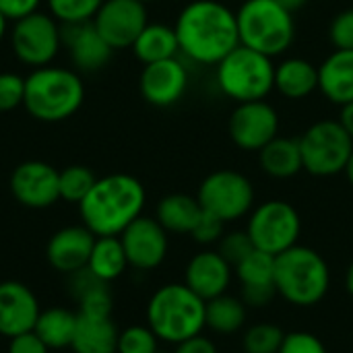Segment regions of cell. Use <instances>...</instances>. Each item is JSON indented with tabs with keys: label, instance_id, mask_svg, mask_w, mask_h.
Here are the masks:
<instances>
[{
	"label": "cell",
	"instance_id": "1",
	"mask_svg": "<svg viewBox=\"0 0 353 353\" xmlns=\"http://www.w3.org/2000/svg\"><path fill=\"white\" fill-rule=\"evenodd\" d=\"M180 56L199 66H217L240 46L238 19L221 0H192L176 19Z\"/></svg>",
	"mask_w": 353,
	"mask_h": 353
},
{
	"label": "cell",
	"instance_id": "2",
	"mask_svg": "<svg viewBox=\"0 0 353 353\" xmlns=\"http://www.w3.org/2000/svg\"><path fill=\"white\" fill-rule=\"evenodd\" d=\"M147 203L145 186L128 174L97 178L89 194L79 203L83 225L95 236H120Z\"/></svg>",
	"mask_w": 353,
	"mask_h": 353
},
{
	"label": "cell",
	"instance_id": "3",
	"mask_svg": "<svg viewBox=\"0 0 353 353\" xmlns=\"http://www.w3.org/2000/svg\"><path fill=\"white\" fill-rule=\"evenodd\" d=\"M207 302L186 283H168L159 288L147 304V325L159 341L178 345L196 337L207 327Z\"/></svg>",
	"mask_w": 353,
	"mask_h": 353
},
{
	"label": "cell",
	"instance_id": "4",
	"mask_svg": "<svg viewBox=\"0 0 353 353\" xmlns=\"http://www.w3.org/2000/svg\"><path fill=\"white\" fill-rule=\"evenodd\" d=\"M85 101V87L79 72L62 66L33 68L25 77V110L41 122H62L74 116Z\"/></svg>",
	"mask_w": 353,
	"mask_h": 353
},
{
	"label": "cell",
	"instance_id": "5",
	"mask_svg": "<svg viewBox=\"0 0 353 353\" xmlns=\"http://www.w3.org/2000/svg\"><path fill=\"white\" fill-rule=\"evenodd\" d=\"M329 285V265L316 250L296 244L275 256V290L290 304L310 308L327 296Z\"/></svg>",
	"mask_w": 353,
	"mask_h": 353
},
{
	"label": "cell",
	"instance_id": "6",
	"mask_svg": "<svg viewBox=\"0 0 353 353\" xmlns=\"http://www.w3.org/2000/svg\"><path fill=\"white\" fill-rule=\"evenodd\" d=\"M240 46L269 58L281 56L296 39L294 12L275 0H244L236 10Z\"/></svg>",
	"mask_w": 353,
	"mask_h": 353
},
{
	"label": "cell",
	"instance_id": "7",
	"mask_svg": "<svg viewBox=\"0 0 353 353\" xmlns=\"http://www.w3.org/2000/svg\"><path fill=\"white\" fill-rule=\"evenodd\" d=\"M215 83L217 89L236 103L267 99L269 93L275 91L273 58L238 46L215 66Z\"/></svg>",
	"mask_w": 353,
	"mask_h": 353
},
{
	"label": "cell",
	"instance_id": "8",
	"mask_svg": "<svg viewBox=\"0 0 353 353\" xmlns=\"http://www.w3.org/2000/svg\"><path fill=\"white\" fill-rule=\"evenodd\" d=\"M298 141L304 170L319 178L341 174L353 151V139L339 120H319Z\"/></svg>",
	"mask_w": 353,
	"mask_h": 353
},
{
	"label": "cell",
	"instance_id": "9",
	"mask_svg": "<svg viewBox=\"0 0 353 353\" xmlns=\"http://www.w3.org/2000/svg\"><path fill=\"white\" fill-rule=\"evenodd\" d=\"M196 199L203 211L228 223L242 219L254 209V186L236 170H217L201 182Z\"/></svg>",
	"mask_w": 353,
	"mask_h": 353
},
{
	"label": "cell",
	"instance_id": "10",
	"mask_svg": "<svg viewBox=\"0 0 353 353\" xmlns=\"http://www.w3.org/2000/svg\"><path fill=\"white\" fill-rule=\"evenodd\" d=\"M246 232L256 250L277 256L298 244L302 221L294 205L285 201H267L250 211Z\"/></svg>",
	"mask_w": 353,
	"mask_h": 353
},
{
	"label": "cell",
	"instance_id": "11",
	"mask_svg": "<svg viewBox=\"0 0 353 353\" xmlns=\"http://www.w3.org/2000/svg\"><path fill=\"white\" fill-rule=\"evenodd\" d=\"M10 46L19 62L41 68L52 64L62 48V25L48 12H33L12 23Z\"/></svg>",
	"mask_w": 353,
	"mask_h": 353
},
{
	"label": "cell",
	"instance_id": "12",
	"mask_svg": "<svg viewBox=\"0 0 353 353\" xmlns=\"http://www.w3.org/2000/svg\"><path fill=\"white\" fill-rule=\"evenodd\" d=\"M228 132L238 149L259 153L265 145L279 137V114L267 99L236 103L230 114Z\"/></svg>",
	"mask_w": 353,
	"mask_h": 353
},
{
	"label": "cell",
	"instance_id": "13",
	"mask_svg": "<svg viewBox=\"0 0 353 353\" xmlns=\"http://www.w3.org/2000/svg\"><path fill=\"white\" fill-rule=\"evenodd\" d=\"M147 23V4L139 0H103L93 17L95 29L112 46V50L132 48Z\"/></svg>",
	"mask_w": 353,
	"mask_h": 353
},
{
	"label": "cell",
	"instance_id": "14",
	"mask_svg": "<svg viewBox=\"0 0 353 353\" xmlns=\"http://www.w3.org/2000/svg\"><path fill=\"white\" fill-rule=\"evenodd\" d=\"M190 83L186 60L176 56L159 62L145 64L139 77V89L147 103L155 108H170L178 103Z\"/></svg>",
	"mask_w": 353,
	"mask_h": 353
},
{
	"label": "cell",
	"instance_id": "15",
	"mask_svg": "<svg viewBox=\"0 0 353 353\" xmlns=\"http://www.w3.org/2000/svg\"><path fill=\"white\" fill-rule=\"evenodd\" d=\"M120 242L124 246L128 267L137 271H153L168 256V232L155 217H137L122 234Z\"/></svg>",
	"mask_w": 353,
	"mask_h": 353
},
{
	"label": "cell",
	"instance_id": "16",
	"mask_svg": "<svg viewBox=\"0 0 353 353\" xmlns=\"http://www.w3.org/2000/svg\"><path fill=\"white\" fill-rule=\"evenodd\" d=\"M10 192L23 207H52L60 199V172L46 161H23L10 176Z\"/></svg>",
	"mask_w": 353,
	"mask_h": 353
},
{
	"label": "cell",
	"instance_id": "17",
	"mask_svg": "<svg viewBox=\"0 0 353 353\" xmlns=\"http://www.w3.org/2000/svg\"><path fill=\"white\" fill-rule=\"evenodd\" d=\"M39 302L35 294L19 281L0 283V335L17 337L35 329L39 316Z\"/></svg>",
	"mask_w": 353,
	"mask_h": 353
},
{
	"label": "cell",
	"instance_id": "18",
	"mask_svg": "<svg viewBox=\"0 0 353 353\" xmlns=\"http://www.w3.org/2000/svg\"><path fill=\"white\" fill-rule=\"evenodd\" d=\"M62 43L68 48L70 62L81 72H95L103 68L112 58V46L99 35L93 21L64 23Z\"/></svg>",
	"mask_w": 353,
	"mask_h": 353
},
{
	"label": "cell",
	"instance_id": "19",
	"mask_svg": "<svg viewBox=\"0 0 353 353\" xmlns=\"http://www.w3.org/2000/svg\"><path fill=\"white\" fill-rule=\"evenodd\" d=\"M95 234L85 225H68L58 230L46 246L48 263L60 273H77L87 267Z\"/></svg>",
	"mask_w": 353,
	"mask_h": 353
},
{
	"label": "cell",
	"instance_id": "20",
	"mask_svg": "<svg viewBox=\"0 0 353 353\" xmlns=\"http://www.w3.org/2000/svg\"><path fill=\"white\" fill-rule=\"evenodd\" d=\"M242 283V300L246 306L265 308L275 296V256L263 250H252L240 265H236Z\"/></svg>",
	"mask_w": 353,
	"mask_h": 353
},
{
	"label": "cell",
	"instance_id": "21",
	"mask_svg": "<svg viewBox=\"0 0 353 353\" xmlns=\"http://www.w3.org/2000/svg\"><path fill=\"white\" fill-rule=\"evenodd\" d=\"M232 281V265L217 250H203L190 259L184 283L205 302L223 296Z\"/></svg>",
	"mask_w": 353,
	"mask_h": 353
},
{
	"label": "cell",
	"instance_id": "22",
	"mask_svg": "<svg viewBox=\"0 0 353 353\" xmlns=\"http://www.w3.org/2000/svg\"><path fill=\"white\" fill-rule=\"evenodd\" d=\"M319 89L333 105L353 101V50H333L319 66Z\"/></svg>",
	"mask_w": 353,
	"mask_h": 353
},
{
	"label": "cell",
	"instance_id": "23",
	"mask_svg": "<svg viewBox=\"0 0 353 353\" xmlns=\"http://www.w3.org/2000/svg\"><path fill=\"white\" fill-rule=\"evenodd\" d=\"M120 331L112 316H89L77 312V329L70 343L74 353H116Z\"/></svg>",
	"mask_w": 353,
	"mask_h": 353
},
{
	"label": "cell",
	"instance_id": "24",
	"mask_svg": "<svg viewBox=\"0 0 353 353\" xmlns=\"http://www.w3.org/2000/svg\"><path fill=\"white\" fill-rule=\"evenodd\" d=\"M319 89V66L306 58L292 56L275 64V91L288 99H304Z\"/></svg>",
	"mask_w": 353,
	"mask_h": 353
},
{
	"label": "cell",
	"instance_id": "25",
	"mask_svg": "<svg viewBox=\"0 0 353 353\" xmlns=\"http://www.w3.org/2000/svg\"><path fill=\"white\" fill-rule=\"evenodd\" d=\"M70 294L79 304L81 314L112 316L114 298L110 292V283L97 279L87 267L77 273H70Z\"/></svg>",
	"mask_w": 353,
	"mask_h": 353
},
{
	"label": "cell",
	"instance_id": "26",
	"mask_svg": "<svg viewBox=\"0 0 353 353\" xmlns=\"http://www.w3.org/2000/svg\"><path fill=\"white\" fill-rule=\"evenodd\" d=\"M259 163L263 172L275 180L294 178L304 170L300 141L288 137H275L269 145H265L259 151Z\"/></svg>",
	"mask_w": 353,
	"mask_h": 353
},
{
	"label": "cell",
	"instance_id": "27",
	"mask_svg": "<svg viewBox=\"0 0 353 353\" xmlns=\"http://www.w3.org/2000/svg\"><path fill=\"white\" fill-rule=\"evenodd\" d=\"M201 213H203V207L196 196L174 192L159 201L155 219L163 225L168 234H190Z\"/></svg>",
	"mask_w": 353,
	"mask_h": 353
},
{
	"label": "cell",
	"instance_id": "28",
	"mask_svg": "<svg viewBox=\"0 0 353 353\" xmlns=\"http://www.w3.org/2000/svg\"><path fill=\"white\" fill-rule=\"evenodd\" d=\"M132 52L143 64L180 56L176 29L163 23H147V27L141 31V35L132 43Z\"/></svg>",
	"mask_w": 353,
	"mask_h": 353
},
{
	"label": "cell",
	"instance_id": "29",
	"mask_svg": "<svg viewBox=\"0 0 353 353\" xmlns=\"http://www.w3.org/2000/svg\"><path fill=\"white\" fill-rule=\"evenodd\" d=\"M126 267H128V259L120 242V236H97L87 269L97 279L112 283L126 271Z\"/></svg>",
	"mask_w": 353,
	"mask_h": 353
},
{
	"label": "cell",
	"instance_id": "30",
	"mask_svg": "<svg viewBox=\"0 0 353 353\" xmlns=\"http://www.w3.org/2000/svg\"><path fill=\"white\" fill-rule=\"evenodd\" d=\"M77 329V314L66 308H48L41 310L35 323V335L50 350L70 347Z\"/></svg>",
	"mask_w": 353,
	"mask_h": 353
},
{
	"label": "cell",
	"instance_id": "31",
	"mask_svg": "<svg viewBox=\"0 0 353 353\" xmlns=\"http://www.w3.org/2000/svg\"><path fill=\"white\" fill-rule=\"evenodd\" d=\"M207 327L219 335H232L240 331L246 323V304L234 296H217L207 302L205 310Z\"/></svg>",
	"mask_w": 353,
	"mask_h": 353
},
{
	"label": "cell",
	"instance_id": "32",
	"mask_svg": "<svg viewBox=\"0 0 353 353\" xmlns=\"http://www.w3.org/2000/svg\"><path fill=\"white\" fill-rule=\"evenodd\" d=\"M97 182L95 174L85 165H68L60 172V199L66 203H81L93 184Z\"/></svg>",
	"mask_w": 353,
	"mask_h": 353
},
{
	"label": "cell",
	"instance_id": "33",
	"mask_svg": "<svg viewBox=\"0 0 353 353\" xmlns=\"http://www.w3.org/2000/svg\"><path fill=\"white\" fill-rule=\"evenodd\" d=\"M103 0H48L50 14L58 23H85L93 21Z\"/></svg>",
	"mask_w": 353,
	"mask_h": 353
},
{
	"label": "cell",
	"instance_id": "34",
	"mask_svg": "<svg viewBox=\"0 0 353 353\" xmlns=\"http://www.w3.org/2000/svg\"><path fill=\"white\" fill-rule=\"evenodd\" d=\"M285 333L271 323L254 325L246 331L242 345L244 353H279Z\"/></svg>",
	"mask_w": 353,
	"mask_h": 353
},
{
	"label": "cell",
	"instance_id": "35",
	"mask_svg": "<svg viewBox=\"0 0 353 353\" xmlns=\"http://www.w3.org/2000/svg\"><path fill=\"white\" fill-rule=\"evenodd\" d=\"M116 353H159V339L149 325H132L120 331Z\"/></svg>",
	"mask_w": 353,
	"mask_h": 353
},
{
	"label": "cell",
	"instance_id": "36",
	"mask_svg": "<svg viewBox=\"0 0 353 353\" xmlns=\"http://www.w3.org/2000/svg\"><path fill=\"white\" fill-rule=\"evenodd\" d=\"M254 250V244L248 236V232H230V234H223V238L219 240V254L232 265H240L250 252Z\"/></svg>",
	"mask_w": 353,
	"mask_h": 353
},
{
	"label": "cell",
	"instance_id": "37",
	"mask_svg": "<svg viewBox=\"0 0 353 353\" xmlns=\"http://www.w3.org/2000/svg\"><path fill=\"white\" fill-rule=\"evenodd\" d=\"M25 79L17 72H0V112H10L23 105Z\"/></svg>",
	"mask_w": 353,
	"mask_h": 353
},
{
	"label": "cell",
	"instance_id": "38",
	"mask_svg": "<svg viewBox=\"0 0 353 353\" xmlns=\"http://www.w3.org/2000/svg\"><path fill=\"white\" fill-rule=\"evenodd\" d=\"M329 39L335 50H353V8L335 14L329 27Z\"/></svg>",
	"mask_w": 353,
	"mask_h": 353
},
{
	"label": "cell",
	"instance_id": "39",
	"mask_svg": "<svg viewBox=\"0 0 353 353\" xmlns=\"http://www.w3.org/2000/svg\"><path fill=\"white\" fill-rule=\"evenodd\" d=\"M223 221L207 211L201 213L196 225L192 228L190 236L194 238V242L203 244V246H211V244H217L221 238H223Z\"/></svg>",
	"mask_w": 353,
	"mask_h": 353
},
{
	"label": "cell",
	"instance_id": "40",
	"mask_svg": "<svg viewBox=\"0 0 353 353\" xmlns=\"http://www.w3.org/2000/svg\"><path fill=\"white\" fill-rule=\"evenodd\" d=\"M279 353H327L325 343L306 331H294L283 337Z\"/></svg>",
	"mask_w": 353,
	"mask_h": 353
},
{
	"label": "cell",
	"instance_id": "41",
	"mask_svg": "<svg viewBox=\"0 0 353 353\" xmlns=\"http://www.w3.org/2000/svg\"><path fill=\"white\" fill-rule=\"evenodd\" d=\"M41 0H0V12L8 19V21H19L25 19L33 12L39 10Z\"/></svg>",
	"mask_w": 353,
	"mask_h": 353
},
{
	"label": "cell",
	"instance_id": "42",
	"mask_svg": "<svg viewBox=\"0 0 353 353\" xmlns=\"http://www.w3.org/2000/svg\"><path fill=\"white\" fill-rule=\"evenodd\" d=\"M8 353H50V347L35 335V331H29L10 339Z\"/></svg>",
	"mask_w": 353,
	"mask_h": 353
},
{
	"label": "cell",
	"instance_id": "43",
	"mask_svg": "<svg viewBox=\"0 0 353 353\" xmlns=\"http://www.w3.org/2000/svg\"><path fill=\"white\" fill-rule=\"evenodd\" d=\"M174 353H217V347L211 339H207L203 333L196 337H190L176 345Z\"/></svg>",
	"mask_w": 353,
	"mask_h": 353
},
{
	"label": "cell",
	"instance_id": "44",
	"mask_svg": "<svg viewBox=\"0 0 353 353\" xmlns=\"http://www.w3.org/2000/svg\"><path fill=\"white\" fill-rule=\"evenodd\" d=\"M339 122L343 124V128L347 130V134L353 139V101L341 108V116H339Z\"/></svg>",
	"mask_w": 353,
	"mask_h": 353
},
{
	"label": "cell",
	"instance_id": "45",
	"mask_svg": "<svg viewBox=\"0 0 353 353\" xmlns=\"http://www.w3.org/2000/svg\"><path fill=\"white\" fill-rule=\"evenodd\" d=\"M277 4H281L285 10H290V12H298V10H302L306 4H308V0H275Z\"/></svg>",
	"mask_w": 353,
	"mask_h": 353
},
{
	"label": "cell",
	"instance_id": "46",
	"mask_svg": "<svg viewBox=\"0 0 353 353\" xmlns=\"http://www.w3.org/2000/svg\"><path fill=\"white\" fill-rule=\"evenodd\" d=\"M345 290H347L350 296H353V263L350 265L347 273H345Z\"/></svg>",
	"mask_w": 353,
	"mask_h": 353
},
{
	"label": "cell",
	"instance_id": "47",
	"mask_svg": "<svg viewBox=\"0 0 353 353\" xmlns=\"http://www.w3.org/2000/svg\"><path fill=\"white\" fill-rule=\"evenodd\" d=\"M343 174L347 176V182L353 186V151H352V155H350V159H347V165H345Z\"/></svg>",
	"mask_w": 353,
	"mask_h": 353
},
{
	"label": "cell",
	"instance_id": "48",
	"mask_svg": "<svg viewBox=\"0 0 353 353\" xmlns=\"http://www.w3.org/2000/svg\"><path fill=\"white\" fill-rule=\"evenodd\" d=\"M6 29H8V19L0 12V41H2L4 35H6Z\"/></svg>",
	"mask_w": 353,
	"mask_h": 353
},
{
	"label": "cell",
	"instance_id": "49",
	"mask_svg": "<svg viewBox=\"0 0 353 353\" xmlns=\"http://www.w3.org/2000/svg\"><path fill=\"white\" fill-rule=\"evenodd\" d=\"M139 2H143V4H149V2H159V0H139Z\"/></svg>",
	"mask_w": 353,
	"mask_h": 353
}]
</instances>
